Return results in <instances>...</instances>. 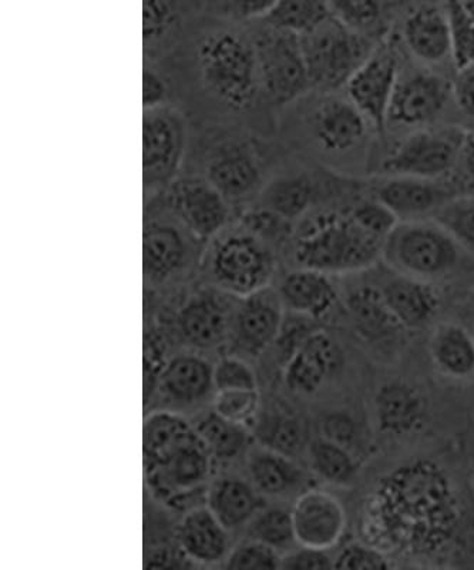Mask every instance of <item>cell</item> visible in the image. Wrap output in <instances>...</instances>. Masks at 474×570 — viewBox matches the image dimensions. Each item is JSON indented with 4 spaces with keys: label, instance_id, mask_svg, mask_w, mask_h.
Masks as SVG:
<instances>
[{
    "label": "cell",
    "instance_id": "obj_52",
    "mask_svg": "<svg viewBox=\"0 0 474 570\" xmlns=\"http://www.w3.org/2000/svg\"><path fill=\"white\" fill-rule=\"evenodd\" d=\"M452 95L458 109L474 119V63L458 69L452 85Z\"/></svg>",
    "mask_w": 474,
    "mask_h": 570
},
{
    "label": "cell",
    "instance_id": "obj_38",
    "mask_svg": "<svg viewBox=\"0 0 474 570\" xmlns=\"http://www.w3.org/2000/svg\"><path fill=\"white\" fill-rule=\"evenodd\" d=\"M253 430L258 444L293 458L298 454L305 442L303 424L295 416L284 412L259 415Z\"/></svg>",
    "mask_w": 474,
    "mask_h": 570
},
{
    "label": "cell",
    "instance_id": "obj_17",
    "mask_svg": "<svg viewBox=\"0 0 474 570\" xmlns=\"http://www.w3.org/2000/svg\"><path fill=\"white\" fill-rule=\"evenodd\" d=\"M229 298L233 295L213 285L194 293L178 314L182 340L198 350H213L226 343L236 305Z\"/></svg>",
    "mask_w": 474,
    "mask_h": 570
},
{
    "label": "cell",
    "instance_id": "obj_39",
    "mask_svg": "<svg viewBox=\"0 0 474 570\" xmlns=\"http://www.w3.org/2000/svg\"><path fill=\"white\" fill-rule=\"evenodd\" d=\"M236 220L275 249L287 246L295 230L294 222L259 203L239 212Z\"/></svg>",
    "mask_w": 474,
    "mask_h": 570
},
{
    "label": "cell",
    "instance_id": "obj_8",
    "mask_svg": "<svg viewBox=\"0 0 474 570\" xmlns=\"http://www.w3.org/2000/svg\"><path fill=\"white\" fill-rule=\"evenodd\" d=\"M299 38L310 89L318 94H335L346 88L376 49L358 30L335 17Z\"/></svg>",
    "mask_w": 474,
    "mask_h": 570
},
{
    "label": "cell",
    "instance_id": "obj_4",
    "mask_svg": "<svg viewBox=\"0 0 474 570\" xmlns=\"http://www.w3.org/2000/svg\"><path fill=\"white\" fill-rule=\"evenodd\" d=\"M142 463L152 498L182 508L207 490L216 461L196 426L176 411H156L142 426Z\"/></svg>",
    "mask_w": 474,
    "mask_h": 570
},
{
    "label": "cell",
    "instance_id": "obj_9",
    "mask_svg": "<svg viewBox=\"0 0 474 570\" xmlns=\"http://www.w3.org/2000/svg\"><path fill=\"white\" fill-rule=\"evenodd\" d=\"M461 252V244L435 220H405L387 236L382 259L392 272L433 283L457 267Z\"/></svg>",
    "mask_w": 474,
    "mask_h": 570
},
{
    "label": "cell",
    "instance_id": "obj_43",
    "mask_svg": "<svg viewBox=\"0 0 474 570\" xmlns=\"http://www.w3.org/2000/svg\"><path fill=\"white\" fill-rule=\"evenodd\" d=\"M445 10L451 27L452 58L458 70L474 63V24L461 0H446Z\"/></svg>",
    "mask_w": 474,
    "mask_h": 570
},
{
    "label": "cell",
    "instance_id": "obj_16",
    "mask_svg": "<svg viewBox=\"0 0 474 570\" xmlns=\"http://www.w3.org/2000/svg\"><path fill=\"white\" fill-rule=\"evenodd\" d=\"M397 81L396 56L391 49L376 48L346 85L352 104L358 107L381 135L385 134Z\"/></svg>",
    "mask_w": 474,
    "mask_h": 570
},
{
    "label": "cell",
    "instance_id": "obj_18",
    "mask_svg": "<svg viewBox=\"0 0 474 570\" xmlns=\"http://www.w3.org/2000/svg\"><path fill=\"white\" fill-rule=\"evenodd\" d=\"M204 10L206 0H142L145 60L157 63L170 55Z\"/></svg>",
    "mask_w": 474,
    "mask_h": 570
},
{
    "label": "cell",
    "instance_id": "obj_48",
    "mask_svg": "<svg viewBox=\"0 0 474 570\" xmlns=\"http://www.w3.org/2000/svg\"><path fill=\"white\" fill-rule=\"evenodd\" d=\"M348 212L361 227L382 238V240H386L387 236L394 232V228L401 222L395 213H392L376 198L372 202H361L358 205L350 207Z\"/></svg>",
    "mask_w": 474,
    "mask_h": 570
},
{
    "label": "cell",
    "instance_id": "obj_21",
    "mask_svg": "<svg viewBox=\"0 0 474 570\" xmlns=\"http://www.w3.org/2000/svg\"><path fill=\"white\" fill-rule=\"evenodd\" d=\"M452 86L441 76L421 71L397 81L392 98L387 124L423 126L432 124L441 115Z\"/></svg>",
    "mask_w": 474,
    "mask_h": 570
},
{
    "label": "cell",
    "instance_id": "obj_28",
    "mask_svg": "<svg viewBox=\"0 0 474 570\" xmlns=\"http://www.w3.org/2000/svg\"><path fill=\"white\" fill-rule=\"evenodd\" d=\"M277 289L285 309L314 321L333 313L339 302L333 276L313 268L290 269L282 278Z\"/></svg>",
    "mask_w": 474,
    "mask_h": 570
},
{
    "label": "cell",
    "instance_id": "obj_22",
    "mask_svg": "<svg viewBox=\"0 0 474 570\" xmlns=\"http://www.w3.org/2000/svg\"><path fill=\"white\" fill-rule=\"evenodd\" d=\"M177 543L182 557L198 567L224 563L231 551L228 529L207 505L192 507L182 515Z\"/></svg>",
    "mask_w": 474,
    "mask_h": 570
},
{
    "label": "cell",
    "instance_id": "obj_3",
    "mask_svg": "<svg viewBox=\"0 0 474 570\" xmlns=\"http://www.w3.org/2000/svg\"><path fill=\"white\" fill-rule=\"evenodd\" d=\"M273 137L237 124L191 125L185 170L207 178L236 212L254 205L278 165Z\"/></svg>",
    "mask_w": 474,
    "mask_h": 570
},
{
    "label": "cell",
    "instance_id": "obj_55",
    "mask_svg": "<svg viewBox=\"0 0 474 570\" xmlns=\"http://www.w3.org/2000/svg\"><path fill=\"white\" fill-rule=\"evenodd\" d=\"M461 2L467 18L471 19L474 24V0H461Z\"/></svg>",
    "mask_w": 474,
    "mask_h": 570
},
{
    "label": "cell",
    "instance_id": "obj_1",
    "mask_svg": "<svg viewBox=\"0 0 474 570\" xmlns=\"http://www.w3.org/2000/svg\"><path fill=\"white\" fill-rule=\"evenodd\" d=\"M155 65L170 78L172 104L191 125L237 124L273 137L277 116L264 99L248 24L198 14L180 43Z\"/></svg>",
    "mask_w": 474,
    "mask_h": 570
},
{
    "label": "cell",
    "instance_id": "obj_45",
    "mask_svg": "<svg viewBox=\"0 0 474 570\" xmlns=\"http://www.w3.org/2000/svg\"><path fill=\"white\" fill-rule=\"evenodd\" d=\"M278 0H206V12L214 18L238 24H249L263 20Z\"/></svg>",
    "mask_w": 474,
    "mask_h": 570
},
{
    "label": "cell",
    "instance_id": "obj_14",
    "mask_svg": "<svg viewBox=\"0 0 474 570\" xmlns=\"http://www.w3.org/2000/svg\"><path fill=\"white\" fill-rule=\"evenodd\" d=\"M284 315L282 297L273 285L248 297L237 298L228 335L229 347L236 353L234 355L258 358L277 343Z\"/></svg>",
    "mask_w": 474,
    "mask_h": 570
},
{
    "label": "cell",
    "instance_id": "obj_13",
    "mask_svg": "<svg viewBox=\"0 0 474 570\" xmlns=\"http://www.w3.org/2000/svg\"><path fill=\"white\" fill-rule=\"evenodd\" d=\"M465 130L456 127L425 129L407 136L384 163L389 176L440 180L456 169Z\"/></svg>",
    "mask_w": 474,
    "mask_h": 570
},
{
    "label": "cell",
    "instance_id": "obj_53",
    "mask_svg": "<svg viewBox=\"0 0 474 570\" xmlns=\"http://www.w3.org/2000/svg\"><path fill=\"white\" fill-rule=\"evenodd\" d=\"M456 167L461 169L466 187L474 190V131H465Z\"/></svg>",
    "mask_w": 474,
    "mask_h": 570
},
{
    "label": "cell",
    "instance_id": "obj_50",
    "mask_svg": "<svg viewBox=\"0 0 474 570\" xmlns=\"http://www.w3.org/2000/svg\"><path fill=\"white\" fill-rule=\"evenodd\" d=\"M284 570H325L334 569V557L325 549L303 547L293 548L283 554Z\"/></svg>",
    "mask_w": 474,
    "mask_h": 570
},
{
    "label": "cell",
    "instance_id": "obj_29",
    "mask_svg": "<svg viewBox=\"0 0 474 570\" xmlns=\"http://www.w3.org/2000/svg\"><path fill=\"white\" fill-rule=\"evenodd\" d=\"M214 365L204 356L181 354L162 366L156 389L162 399L177 406H192L208 399L214 389Z\"/></svg>",
    "mask_w": 474,
    "mask_h": 570
},
{
    "label": "cell",
    "instance_id": "obj_20",
    "mask_svg": "<svg viewBox=\"0 0 474 570\" xmlns=\"http://www.w3.org/2000/svg\"><path fill=\"white\" fill-rule=\"evenodd\" d=\"M323 99L310 107L307 127L318 149L325 153H344L364 140L366 117L350 100L335 94H320Z\"/></svg>",
    "mask_w": 474,
    "mask_h": 570
},
{
    "label": "cell",
    "instance_id": "obj_41",
    "mask_svg": "<svg viewBox=\"0 0 474 570\" xmlns=\"http://www.w3.org/2000/svg\"><path fill=\"white\" fill-rule=\"evenodd\" d=\"M462 247L474 248V197H453L433 217Z\"/></svg>",
    "mask_w": 474,
    "mask_h": 570
},
{
    "label": "cell",
    "instance_id": "obj_10",
    "mask_svg": "<svg viewBox=\"0 0 474 570\" xmlns=\"http://www.w3.org/2000/svg\"><path fill=\"white\" fill-rule=\"evenodd\" d=\"M191 121L175 104L142 111V187L145 198L165 191L185 170Z\"/></svg>",
    "mask_w": 474,
    "mask_h": 570
},
{
    "label": "cell",
    "instance_id": "obj_24",
    "mask_svg": "<svg viewBox=\"0 0 474 570\" xmlns=\"http://www.w3.org/2000/svg\"><path fill=\"white\" fill-rule=\"evenodd\" d=\"M379 288L391 313L406 331L426 328L441 312V294L427 279L394 272Z\"/></svg>",
    "mask_w": 474,
    "mask_h": 570
},
{
    "label": "cell",
    "instance_id": "obj_23",
    "mask_svg": "<svg viewBox=\"0 0 474 570\" xmlns=\"http://www.w3.org/2000/svg\"><path fill=\"white\" fill-rule=\"evenodd\" d=\"M374 416L385 435L409 436L425 425L427 401L415 385L402 380L387 381L375 392Z\"/></svg>",
    "mask_w": 474,
    "mask_h": 570
},
{
    "label": "cell",
    "instance_id": "obj_47",
    "mask_svg": "<svg viewBox=\"0 0 474 570\" xmlns=\"http://www.w3.org/2000/svg\"><path fill=\"white\" fill-rule=\"evenodd\" d=\"M334 17L346 27L362 30L374 27L384 13L385 0H329Z\"/></svg>",
    "mask_w": 474,
    "mask_h": 570
},
{
    "label": "cell",
    "instance_id": "obj_37",
    "mask_svg": "<svg viewBox=\"0 0 474 570\" xmlns=\"http://www.w3.org/2000/svg\"><path fill=\"white\" fill-rule=\"evenodd\" d=\"M247 538L268 544L279 553H287L295 548L293 512L279 503H267L248 523Z\"/></svg>",
    "mask_w": 474,
    "mask_h": 570
},
{
    "label": "cell",
    "instance_id": "obj_31",
    "mask_svg": "<svg viewBox=\"0 0 474 570\" xmlns=\"http://www.w3.org/2000/svg\"><path fill=\"white\" fill-rule=\"evenodd\" d=\"M427 351L437 373L452 381L474 376V333L455 321H445L432 330Z\"/></svg>",
    "mask_w": 474,
    "mask_h": 570
},
{
    "label": "cell",
    "instance_id": "obj_51",
    "mask_svg": "<svg viewBox=\"0 0 474 570\" xmlns=\"http://www.w3.org/2000/svg\"><path fill=\"white\" fill-rule=\"evenodd\" d=\"M320 435L352 450L358 432H356L355 421L348 414L333 412V414L326 415L323 424H320Z\"/></svg>",
    "mask_w": 474,
    "mask_h": 570
},
{
    "label": "cell",
    "instance_id": "obj_32",
    "mask_svg": "<svg viewBox=\"0 0 474 570\" xmlns=\"http://www.w3.org/2000/svg\"><path fill=\"white\" fill-rule=\"evenodd\" d=\"M345 307L356 333L369 343H392L406 331L397 323L381 288L375 285H361L352 289L346 295Z\"/></svg>",
    "mask_w": 474,
    "mask_h": 570
},
{
    "label": "cell",
    "instance_id": "obj_54",
    "mask_svg": "<svg viewBox=\"0 0 474 570\" xmlns=\"http://www.w3.org/2000/svg\"><path fill=\"white\" fill-rule=\"evenodd\" d=\"M180 563L176 562L172 553L167 548L152 549L147 554L146 568H178Z\"/></svg>",
    "mask_w": 474,
    "mask_h": 570
},
{
    "label": "cell",
    "instance_id": "obj_2",
    "mask_svg": "<svg viewBox=\"0 0 474 570\" xmlns=\"http://www.w3.org/2000/svg\"><path fill=\"white\" fill-rule=\"evenodd\" d=\"M452 491L445 473L431 463H412L392 473L369 501V527L382 532L374 544L387 554L437 551L457 527Z\"/></svg>",
    "mask_w": 474,
    "mask_h": 570
},
{
    "label": "cell",
    "instance_id": "obj_44",
    "mask_svg": "<svg viewBox=\"0 0 474 570\" xmlns=\"http://www.w3.org/2000/svg\"><path fill=\"white\" fill-rule=\"evenodd\" d=\"M394 567V558L371 542L350 541L334 554V569L386 570Z\"/></svg>",
    "mask_w": 474,
    "mask_h": 570
},
{
    "label": "cell",
    "instance_id": "obj_46",
    "mask_svg": "<svg viewBox=\"0 0 474 570\" xmlns=\"http://www.w3.org/2000/svg\"><path fill=\"white\" fill-rule=\"evenodd\" d=\"M213 376L216 391L258 389L257 374L243 356H223L214 364Z\"/></svg>",
    "mask_w": 474,
    "mask_h": 570
},
{
    "label": "cell",
    "instance_id": "obj_33",
    "mask_svg": "<svg viewBox=\"0 0 474 570\" xmlns=\"http://www.w3.org/2000/svg\"><path fill=\"white\" fill-rule=\"evenodd\" d=\"M407 48L425 63H441L452 56L451 27L446 10L422 7L406 19Z\"/></svg>",
    "mask_w": 474,
    "mask_h": 570
},
{
    "label": "cell",
    "instance_id": "obj_57",
    "mask_svg": "<svg viewBox=\"0 0 474 570\" xmlns=\"http://www.w3.org/2000/svg\"><path fill=\"white\" fill-rule=\"evenodd\" d=\"M473 333H474V331H473Z\"/></svg>",
    "mask_w": 474,
    "mask_h": 570
},
{
    "label": "cell",
    "instance_id": "obj_6",
    "mask_svg": "<svg viewBox=\"0 0 474 570\" xmlns=\"http://www.w3.org/2000/svg\"><path fill=\"white\" fill-rule=\"evenodd\" d=\"M208 282L236 298L271 287L277 249L234 220L206 244L201 257Z\"/></svg>",
    "mask_w": 474,
    "mask_h": 570
},
{
    "label": "cell",
    "instance_id": "obj_35",
    "mask_svg": "<svg viewBox=\"0 0 474 570\" xmlns=\"http://www.w3.org/2000/svg\"><path fill=\"white\" fill-rule=\"evenodd\" d=\"M192 424L216 462H234L251 450L253 430L224 419L214 410L203 412Z\"/></svg>",
    "mask_w": 474,
    "mask_h": 570
},
{
    "label": "cell",
    "instance_id": "obj_40",
    "mask_svg": "<svg viewBox=\"0 0 474 570\" xmlns=\"http://www.w3.org/2000/svg\"><path fill=\"white\" fill-rule=\"evenodd\" d=\"M261 409V395L257 390L216 391L213 396V410L236 424L253 430Z\"/></svg>",
    "mask_w": 474,
    "mask_h": 570
},
{
    "label": "cell",
    "instance_id": "obj_25",
    "mask_svg": "<svg viewBox=\"0 0 474 570\" xmlns=\"http://www.w3.org/2000/svg\"><path fill=\"white\" fill-rule=\"evenodd\" d=\"M323 197L318 176L307 170H285L278 163L255 203L297 223L318 208Z\"/></svg>",
    "mask_w": 474,
    "mask_h": 570
},
{
    "label": "cell",
    "instance_id": "obj_15",
    "mask_svg": "<svg viewBox=\"0 0 474 570\" xmlns=\"http://www.w3.org/2000/svg\"><path fill=\"white\" fill-rule=\"evenodd\" d=\"M290 512L298 544L333 551L343 542L348 513L333 492L310 487L295 498Z\"/></svg>",
    "mask_w": 474,
    "mask_h": 570
},
{
    "label": "cell",
    "instance_id": "obj_49",
    "mask_svg": "<svg viewBox=\"0 0 474 570\" xmlns=\"http://www.w3.org/2000/svg\"><path fill=\"white\" fill-rule=\"evenodd\" d=\"M175 91L165 70L157 65L146 62L142 68V109L172 104Z\"/></svg>",
    "mask_w": 474,
    "mask_h": 570
},
{
    "label": "cell",
    "instance_id": "obj_56",
    "mask_svg": "<svg viewBox=\"0 0 474 570\" xmlns=\"http://www.w3.org/2000/svg\"><path fill=\"white\" fill-rule=\"evenodd\" d=\"M473 485H474V480H473Z\"/></svg>",
    "mask_w": 474,
    "mask_h": 570
},
{
    "label": "cell",
    "instance_id": "obj_42",
    "mask_svg": "<svg viewBox=\"0 0 474 570\" xmlns=\"http://www.w3.org/2000/svg\"><path fill=\"white\" fill-rule=\"evenodd\" d=\"M283 553L255 539L247 538L229 551L223 568L227 570L282 569Z\"/></svg>",
    "mask_w": 474,
    "mask_h": 570
},
{
    "label": "cell",
    "instance_id": "obj_27",
    "mask_svg": "<svg viewBox=\"0 0 474 570\" xmlns=\"http://www.w3.org/2000/svg\"><path fill=\"white\" fill-rule=\"evenodd\" d=\"M451 187L440 180L409 176H389L376 187L375 198L385 205L396 217L415 220L426 213H436L456 197Z\"/></svg>",
    "mask_w": 474,
    "mask_h": 570
},
{
    "label": "cell",
    "instance_id": "obj_12",
    "mask_svg": "<svg viewBox=\"0 0 474 570\" xmlns=\"http://www.w3.org/2000/svg\"><path fill=\"white\" fill-rule=\"evenodd\" d=\"M161 196L182 226L204 244L236 220L227 198L196 173L182 171Z\"/></svg>",
    "mask_w": 474,
    "mask_h": 570
},
{
    "label": "cell",
    "instance_id": "obj_26",
    "mask_svg": "<svg viewBox=\"0 0 474 570\" xmlns=\"http://www.w3.org/2000/svg\"><path fill=\"white\" fill-rule=\"evenodd\" d=\"M246 456L247 478L267 499L297 498L310 488L308 472L293 456L261 444L251 446Z\"/></svg>",
    "mask_w": 474,
    "mask_h": 570
},
{
    "label": "cell",
    "instance_id": "obj_36",
    "mask_svg": "<svg viewBox=\"0 0 474 570\" xmlns=\"http://www.w3.org/2000/svg\"><path fill=\"white\" fill-rule=\"evenodd\" d=\"M333 17L329 0H278L263 22L300 36L320 27Z\"/></svg>",
    "mask_w": 474,
    "mask_h": 570
},
{
    "label": "cell",
    "instance_id": "obj_5",
    "mask_svg": "<svg viewBox=\"0 0 474 570\" xmlns=\"http://www.w3.org/2000/svg\"><path fill=\"white\" fill-rule=\"evenodd\" d=\"M385 240L366 232L348 210H315L295 223L288 246L297 267L329 276L364 272L382 259Z\"/></svg>",
    "mask_w": 474,
    "mask_h": 570
},
{
    "label": "cell",
    "instance_id": "obj_30",
    "mask_svg": "<svg viewBox=\"0 0 474 570\" xmlns=\"http://www.w3.org/2000/svg\"><path fill=\"white\" fill-rule=\"evenodd\" d=\"M267 503L248 478L238 475L213 478L206 490V505L229 532L246 528Z\"/></svg>",
    "mask_w": 474,
    "mask_h": 570
},
{
    "label": "cell",
    "instance_id": "obj_7",
    "mask_svg": "<svg viewBox=\"0 0 474 570\" xmlns=\"http://www.w3.org/2000/svg\"><path fill=\"white\" fill-rule=\"evenodd\" d=\"M248 29L257 55L264 99L278 117L313 91L299 35L274 28L263 20L249 23Z\"/></svg>",
    "mask_w": 474,
    "mask_h": 570
},
{
    "label": "cell",
    "instance_id": "obj_34",
    "mask_svg": "<svg viewBox=\"0 0 474 570\" xmlns=\"http://www.w3.org/2000/svg\"><path fill=\"white\" fill-rule=\"evenodd\" d=\"M310 473L326 485L349 488L358 481L361 465L352 450L324 435L307 445Z\"/></svg>",
    "mask_w": 474,
    "mask_h": 570
},
{
    "label": "cell",
    "instance_id": "obj_11",
    "mask_svg": "<svg viewBox=\"0 0 474 570\" xmlns=\"http://www.w3.org/2000/svg\"><path fill=\"white\" fill-rule=\"evenodd\" d=\"M198 244L190 232L171 213L161 193L145 198V232H142V269L147 282H170L185 269Z\"/></svg>",
    "mask_w": 474,
    "mask_h": 570
},
{
    "label": "cell",
    "instance_id": "obj_19",
    "mask_svg": "<svg viewBox=\"0 0 474 570\" xmlns=\"http://www.w3.org/2000/svg\"><path fill=\"white\" fill-rule=\"evenodd\" d=\"M340 365L343 351L333 335L314 328L288 356L284 384L294 394H315Z\"/></svg>",
    "mask_w": 474,
    "mask_h": 570
}]
</instances>
